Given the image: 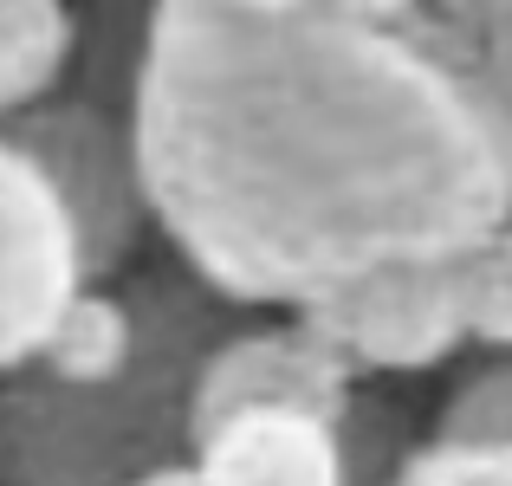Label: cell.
Wrapping results in <instances>:
<instances>
[{
  "label": "cell",
  "instance_id": "obj_10",
  "mask_svg": "<svg viewBox=\"0 0 512 486\" xmlns=\"http://www.w3.org/2000/svg\"><path fill=\"white\" fill-rule=\"evenodd\" d=\"M150 7L156 0H78V46L65 91L130 111L143 78V46H150Z\"/></svg>",
  "mask_w": 512,
  "mask_h": 486
},
{
  "label": "cell",
  "instance_id": "obj_8",
  "mask_svg": "<svg viewBox=\"0 0 512 486\" xmlns=\"http://www.w3.org/2000/svg\"><path fill=\"white\" fill-rule=\"evenodd\" d=\"M130 357H137V312H130V292L111 279V286H85L72 305H65L26 370L46 376V383L85 389V383L124 376Z\"/></svg>",
  "mask_w": 512,
  "mask_h": 486
},
{
  "label": "cell",
  "instance_id": "obj_7",
  "mask_svg": "<svg viewBox=\"0 0 512 486\" xmlns=\"http://www.w3.org/2000/svg\"><path fill=\"white\" fill-rule=\"evenodd\" d=\"M188 480L195 486H350V461H344L338 422L260 409L201 435Z\"/></svg>",
  "mask_w": 512,
  "mask_h": 486
},
{
  "label": "cell",
  "instance_id": "obj_5",
  "mask_svg": "<svg viewBox=\"0 0 512 486\" xmlns=\"http://www.w3.org/2000/svg\"><path fill=\"white\" fill-rule=\"evenodd\" d=\"M357 389H363V376L299 312H286V318L253 312L208 350V363L195 376V441L214 435L221 422H234V415H260V409L344 422Z\"/></svg>",
  "mask_w": 512,
  "mask_h": 486
},
{
  "label": "cell",
  "instance_id": "obj_1",
  "mask_svg": "<svg viewBox=\"0 0 512 486\" xmlns=\"http://www.w3.org/2000/svg\"><path fill=\"white\" fill-rule=\"evenodd\" d=\"M156 247L240 312L512 221V98L448 26L156 0L130 104Z\"/></svg>",
  "mask_w": 512,
  "mask_h": 486
},
{
  "label": "cell",
  "instance_id": "obj_17",
  "mask_svg": "<svg viewBox=\"0 0 512 486\" xmlns=\"http://www.w3.org/2000/svg\"><path fill=\"white\" fill-rule=\"evenodd\" d=\"M150 486H195V480H188V467H182V474H169V480H150Z\"/></svg>",
  "mask_w": 512,
  "mask_h": 486
},
{
  "label": "cell",
  "instance_id": "obj_13",
  "mask_svg": "<svg viewBox=\"0 0 512 486\" xmlns=\"http://www.w3.org/2000/svg\"><path fill=\"white\" fill-rule=\"evenodd\" d=\"M435 435H448V441H500V448H512V357L474 370L448 402H441Z\"/></svg>",
  "mask_w": 512,
  "mask_h": 486
},
{
  "label": "cell",
  "instance_id": "obj_2",
  "mask_svg": "<svg viewBox=\"0 0 512 486\" xmlns=\"http://www.w3.org/2000/svg\"><path fill=\"white\" fill-rule=\"evenodd\" d=\"M117 286L137 312V357L111 383H0V486H150L195 461V376L240 305L150 247Z\"/></svg>",
  "mask_w": 512,
  "mask_h": 486
},
{
  "label": "cell",
  "instance_id": "obj_6",
  "mask_svg": "<svg viewBox=\"0 0 512 486\" xmlns=\"http://www.w3.org/2000/svg\"><path fill=\"white\" fill-rule=\"evenodd\" d=\"M85 286L65 201L33 156L0 137V383L39 357L46 331Z\"/></svg>",
  "mask_w": 512,
  "mask_h": 486
},
{
  "label": "cell",
  "instance_id": "obj_4",
  "mask_svg": "<svg viewBox=\"0 0 512 486\" xmlns=\"http://www.w3.org/2000/svg\"><path fill=\"white\" fill-rule=\"evenodd\" d=\"M299 318L325 337L357 376H422L467 350L454 260L376 266L299 305Z\"/></svg>",
  "mask_w": 512,
  "mask_h": 486
},
{
  "label": "cell",
  "instance_id": "obj_15",
  "mask_svg": "<svg viewBox=\"0 0 512 486\" xmlns=\"http://www.w3.org/2000/svg\"><path fill=\"white\" fill-rule=\"evenodd\" d=\"M305 7H325L338 20H363V26H409L422 13V0H305Z\"/></svg>",
  "mask_w": 512,
  "mask_h": 486
},
{
  "label": "cell",
  "instance_id": "obj_16",
  "mask_svg": "<svg viewBox=\"0 0 512 486\" xmlns=\"http://www.w3.org/2000/svg\"><path fill=\"white\" fill-rule=\"evenodd\" d=\"M214 7H234V13H292L305 0H214Z\"/></svg>",
  "mask_w": 512,
  "mask_h": 486
},
{
  "label": "cell",
  "instance_id": "obj_3",
  "mask_svg": "<svg viewBox=\"0 0 512 486\" xmlns=\"http://www.w3.org/2000/svg\"><path fill=\"white\" fill-rule=\"evenodd\" d=\"M0 137L33 156L39 175L52 182V195L65 201L91 286L124 279L130 266L156 247V221H150V195H143V162H137L130 111L91 104V98H78V91L59 85L52 98H39L33 111L7 117Z\"/></svg>",
  "mask_w": 512,
  "mask_h": 486
},
{
  "label": "cell",
  "instance_id": "obj_14",
  "mask_svg": "<svg viewBox=\"0 0 512 486\" xmlns=\"http://www.w3.org/2000/svg\"><path fill=\"white\" fill-rule=\"evenodd\" d=\"M428 20H441L454 39H480V33H506L512 26V0H422Z\"/></svg>",
  "mask_w": 512,
  "mask_h": 486
},
{
  "label": "cell",
  "instance_id": "obj_12",
  "mask_svg": "<svg viewBox=\"0 0 512 486\" xmlns=\"http://www.w3.org/2000/svg\"><path fill=\"white\" fill-rule=\"evenodd\" d=\"M383 486H512V448H500V441L428 435L389 467Z\"/></svg>",
  "mask_w": 512,
  "mask_h": 486
},
{
  "label": "cell",
  "instance_id": "obj_9",
  "mask_svg": "<svg viewBox=\"0 0 512 486\" xmlns=\"http://www.w3.org/2000/svg\"><path fill=\"white\" fill-rule=\"evenodd\" d=\"M78 46V0H0V124L65 85Z\"/></svg>",
  "mask_w": 512,
  "mask_h": 486
},
{
  "label": "cell",
  "instance_id": "obj_11",
  "mask_svg": "<svg viewBox=\"0 0 512 486\" xmlns=\"http://www.w3.org/2000/svg\"><path fill=\"white\" fill-rule=\"evenodd\" d=\"M454 292H461L467 344L512 357V221L493 227L487 240H474L454 260Z\"/></svg>",
  "mask_w": 512,
  "mask_h": 486
}]
</instances>
